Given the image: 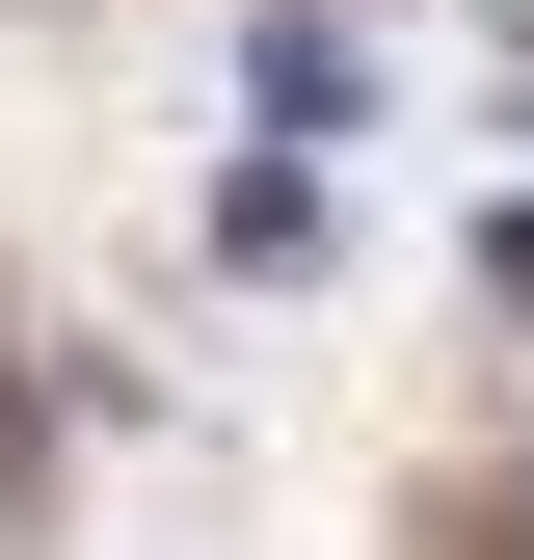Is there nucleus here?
<instances>
[{
  "mask_svg": "<svg viewBox=\"0 0 534 560\" xmlns=\"http://www.w3.org/2000/svg\"><path fill=\"white\" fill-rule=\"evenodd\" d=\"M214 267H267V294H294V267H321V161H241V187H214Z\"/></svg>",
  "mask_w": 534,
  "mask_h": 560,
  "instance_id": "f257e3e1",
  "label": "nucleus"
}]
</instances>
